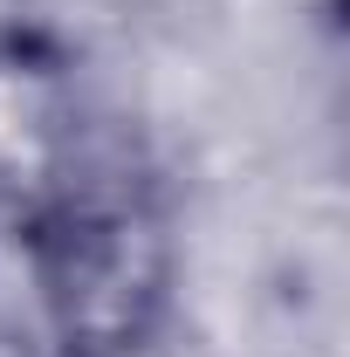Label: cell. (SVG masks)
I'll return each instance as SVG.
<instances>
[{
  "label": "cell",
  "mask_w": 350,
  "mask_h": 357,
  "mask_svg": "<svg viewBox=\"0 0 350 357\" xmlns=\"http://www.w3.org/2000/svg\"><path fill=\"white\" fill-rule=\"evenodd\" d=\"M28 289L55 357H137L172 303V227L137 185L62 172L28 213Z\"/></svg>",
  "instance_id": "cell-1"
},
{
  "label": "cell",
  "mask_w": 350,
  "mask_h": 357,
  "mask_svg": "<svg viewBox=\"0 0 350 357\" xmlns=\"http://www.w3.org/2000/svg\"><path fill=\"white\" fill-rule=\"evenodd\" d=\"M76 158V76L42 35L0 28V185L48 192Z\"/></svg>",
  "instance_id": "cell-2"
}]
</instances>
